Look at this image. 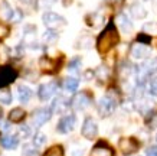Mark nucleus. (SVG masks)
<instances>
[{
  "instance_id": "1",
  "label": "nucleus",
  "mask_w": 157,
  "mask_h": 156,
  "mask_svg": "<svg viewBox=\"0 0 157 156\" xmlns=\"http://www.w3.org/2000/svg\"><path fill=\"white\" fill-rule=\"evenodd\" d=\"M120 38H118V32L113 23H109L105 30L100 35V38L97 41V49L101 52V54H105L108 52L111 48H114L117 43H118Z\"/></svg>"
},
{
  "instance_id": "2",
  "label": "nucleus",
  "mask_w": 157,
  "mask_h": 156,
  "mask_svg": "<svg viewBox=\"0 0 157 156\" xmlns=\"http://www.w3.org/2000/svg\"><path fill=\"white\" fill-rule=\"evenodd\" d=\"M117 107V100L111 94H105L102 98L98 101V110L101 116H109Z\"/></svg>"
},
{
  "instance_id": "3",
  "label": "nucleus",
  "mask_w": 157,
  "mask_h": 156,
  "mask_svg": "<svg viewBox=\"0 0 157 156\" xmlns=\"http://www.w3.org/2000/svg\"><path fill=\"white\" fill-rule=\"evenodd\" d=\"M42 20L48 29H58V28H61V26H65V23H67L62 16L53 13V12H46L42 16Z\"/></svg>"
},
{
  "instance_id": "4",
  "label": "nucleus",
  "mask_w": 157,
  "mask_h": 156,
  "mask_svg": "<svg viewBox=\"0 0 157 156\" xmlns=\"http://www.w3.org/2000/svg\"><path fill=\"white\" fill-rule=\"evenodd\" d=\"M81 133H82V136L85 137V139H88V140L95 139V136L98 134V126H97L95 120L92 117H86L84 120V124H82Z\"/></svg>"
},
{
  "instance_id": "5",
  "label": "nucleus",
  "mask_w": 157,
  "mask_h": 156,
  "mask_svg": "<svg viewBox=\"0 0 157 156\" xmlns=\"http://www.w3.org/2000/svg\"><path fill=\"white\" fill-rule=\"evenodd\" d=\"M56 90H58L56 82H55V81H49V82H45V84H42L39 87L38 95L42 101H48V100H51L53 97V94L56 93Z\"/></svg>"
},
{
  "instance_id": "6",
  "label": "nucleus",
  "mask_w": 157,
  "mask_h": 156,
  "mask_svg": "<svg viewBox=\"0 0 157 156\" xmlns=\"http://www.w3.org/2000/svg\"><path fill=\"white\" fill-rule=\"evenodd\" d=\"M118 146H120V150L123 152L124 155H133V153H136L138 150L140 145H138V142L134 137H123L120 140Z\"/></svg>"
},
{
  "instance_id": "7",
  "label": "nucleus",
  "mask_w": 157,
  "mask_h": 156,
  "mask_svg": "<svg viewBox=\"0 0 157 156\" xmlns=\"http://www.w3.org/2000/svg\"><path fill=\"white\" fill-rule=\"evenodd\" d=\"M76 124V117L74 114H68L65 117H62L58 123V132L62 133V134H67V133H71L74 129H75Z\"/></svg>"
},
{
  "instance_id": "8",
  "label": "nucleus",
  "mask_w": 157,
  "mask_h": 156,
  "mask_svg": "<svg viewBox=\"0 0 157 156\" xmlns=\"http://www.w3.org/2000/svg\"><path fill=\"white\" fill-rule=\"evenodd\" d=\"M52 117V109H39L33 113V124L36 127H42L45 123H48Z\"/></svg>"
},
{
  "instance_id": "9",
  "label": "nucleus",
  "mask_w": 157,
  "mask_h": 156,
  "mask_svg": "<svg viewBox=\"0 0 157 156\" xmlns=\"http://www.w3.org/2000/svg\"><path fill=\"white\" fill-rule=\"evenodd\" d=\"M150 55V48L147 45H144V43L138 42V43H134L133 46H131V57L134 59H146V58Z\"/></svg>"
},
{
  "instance_id": "10",
  "label": "nucleus",
  "mask_w": 157,
  "mask_h": 156,
  "mask_svg": "<svg viewBox=\"0 0 157 156\" xmlns=\"http://www.w3.org/2000/svg\"><path fill=\"white\" fill-rule=\"evenodd\" d=\"M16 78V71L10 66H0V88L13 82Z\"/></svg>"
},
{
  "instance_id": "11",
  "label": "nucleus",
  "mask_w": 157,
  "mask_h": 156,
  "mask_svg": "<svg viewBox=\"0 0 157 156\" xmlns=\"http://www.w3.org/2000/svg\"><path fill=\"white\" fill-rule=\"evenodd\" d=\"M90 103H91V100H90V97H88V94L79 93V94H76L75 97L72 98L71 106H72V109H75V110H84L90 106Z\"/></svg>"
},
{
  "instance_id": "12",
  "label": "nucleus",
  "mask_w": 157,
  "mask_h": 156,
  "mask_svg": "<svg viewBox=\"0 0 157 156\" xmlns=\"http://www.w3.org/2000/svg\"><path fill=\"white\" fill-rule=\"evenodd\" d=\"M117 26L120 28V30H123L124 33H130L133 30V23L131 19L125 13H120L117 16Z\"/></svg>"
},
{
  "instance_id": "13",
  "label": "nucleus",
  "mask_w": 157,
  "mask_h": 156,
  "mask_svg": "<svg viewBox=\"0 0 157 156\" xmlns=\"http://www.w3.org/2000/svg\"><path fill=\"white\" fill-rule=\"evenodd\" d=\"M69 106H71V103H69L67 98H63V97H58V98H55L52 101L51 109H52L53 113H65V111L69 109Z\"/></svg>"
},
{
  "instance_id": "14",
  "label": "nucleus",
  "mask_w": 157,
  "mask_h": 156,
  "mask_svg": "<svg viewBox=\"0 0 157 156\" xmlns=\"http://www.w3.org/2000/svg\"><path fill=\"white\" fill-rule=\"evenodd\" d=\"M90 156H113V149H111L108 145H105V143L101 142L92 149Z\"/></svg>"
},
{
  "instance_id": "15",
  "label": "nucleus",
  "mask_w": 157,
  "mask_h": 156,
  "mask_svg": "<svg viewBox=\"0 0 157 156\" xmlns=\"http://www.w3.org/2000/svg\"><path fill=\"white\" fill-rule=\"evenodd\" d=\"M0 142H2V146L5 149H16L19 145V139L14 134H6V136L2 137Z\"/></svg>"
},
{
  "instance_id": "16",
  "label": "nucleus",
  "mask_w": 157,
  "mask_h": 156,
  "mask_svg": "<svg viewBox=\"0 0 157 156\" xmlns=\"http://www.w3.org/2000/svg\"><path fill=\"white\" fill-rule=\"evenodd\" d=\"M130 13H131V16H133L134 19H144L147 16V10L141 5L136 3V5H133L130 7Z\"/></svg>"
},
{
  "instance_id": "17",
  "label": "nucleus",
  "mask_w": 157,
  "mask_h": 156,
  "mask_svg": "<svg viewBox=\"0 0 157 156\" xmlns=\"http://www.w3.org/2000/svg\"><path fill=\"white\" fill-rule=\"evenodd\" d=\"M32 95H33V93H32V90L29 87L19 85V88H17V97H19V100L22 103H28L29 100L32 98Z\"/></svg>"
},
{
  "instance_id": "18",
  "label": "nucleus",
  "mask_w": 157,
  "mask_h": 156,
  "mask_svg": "<svg viewBox=\"0 0 157 156\" xmlns=\"http://www.w3.org/2000/svg\"><path fill=\"white\" fill-rule=\"evenodd\" d=\"M25 117H26V113H25V110L20 109V107L13 109L9 114V120L10 122H13V123H20Z\"/></svg>"
},
{
  "instance_id": "19",
  "label": "nucleus",
  "mask_w": 157,
  "mask_h": 156,
  "mask_svg": "<svg viewBox=\"0 0 157 156\" xmlns=\"http://www.w3.org/2000/svg\"><path fill=\"white\" fill-rule=\"evenodd\" d=\"M39 65H40V68H42V71H45V72H53L58 68V66H56V62L52 61L51 58H46V57L40 59Z\"/></svg>"
},
{
  "instance_id": "20",
  "label": "nucleus",
  "mask_w": 157,
  "mask_h": 156,
  "mask_svg": "<svg viewBox=\"0 0 157 156\" xmlns=\"http://www.w3.org/2000/svg\"><path fill=\"white\" fill-rule=\"evenodd\" d=\"M78 85H79V81L74 77H68L67 80L63 81V88L67 93H75L78 90Z\"/></svg>"
},
{
  "instance_id": "21",
  "label": "nucleus",
  "mask_w": 157,
  "mask_h": 156,
  "mask_svg": "<svg viewBox=\"0 0 157 156\" xmlns=\"http://www.w3.org/2000/svg\"><path fill=\"white\" fill-rule=\"evenodd\" d=\"M56 39H58V33L55 32V29H48L46 32L43 33V41L46 43L56 42Z\"/></svg>"
},
{
  "instance_id": "22",
  "label": "nucleus",
  "mask_w": 157,
  "mask_h": 156,
  "mask_svg": "<svg viewBox=\"0 0 157 156\" xmlns=\"http://www.w3.org/2000/svg\"><path fill=\"white\" fill-rule=\"evenodd\" d=\"M45 143H46V134L42 132H38L33 137V145L36 147H40V146H43Z\"/></svg>"
},
{
  "instance_id": "23",
  "label": "nucleus",
  "mask_w": 157,
  "mask_h": 156,
  "mask_svg": "<svg viewBox=\"0 0 157 156\" xmlns=\"http://www.w3.org/2000/svg\"><path fill=\"white\" fill-rule=\"evenodd\" d=\"M0 103L5 104V106H9L12 103V93L9 90H2L0 91Z\"/></svg>"
},
{
  "instance_id": "24",
  "label": "nucleus",
  "mask_w": 157,
  "mask_h": 156,
  "mask_svg": "<svg viewBox=\"0 0 157 156\" xmlns=\"http://www.w3.org/2000/svg\"><path fill=\"white\" fill-rule=\"evenodd\" d=\"M79 68H81V58H74L71 62H69V65H68V70H69V72H78L79 71Z\"/></svg>"
},
{
  "instance_id": "25",
  "label": "nucleus",
  "mask_w": 157,
  "mask_h": 156,
  "mask_svg": "<svg viewBox=\"0 0 157 156\" xmlns=\"http://www.w3.org/2000/svg\"><path fill=\"white\" fill-rule=\"evenodd\" d=\"M38 147L35 145H25L23 147V156H38Z\"/></svg>"
},
{
  "instance_id": "26",
  "label": "nucleus",
  "mask_w": 157,
  "mask_h": 156,
  "mask_svg": "<svg viewBox=\"0 0 157 156\" xmlns=\"http://www.w3.org/2000/svg\"><path fill=\"white\" fill-rule=\"evenodd\" d=\"M43 156H63V150L61 146H52Z\"/></svg>"
},
{
  "instance_id": "27",
  "label": "nucleus",
  "mask_w": 157,
  "mask_h": 156,
  "mask_svg": "<svg viewBox=\"0 0 157 156\" xmlns=\"http://www.w3.org/2000/svg\"><path fill=\"white\" fill-rule=\"evenodd\" d=\"M148 93L154 97H157V75H154L148 82Z\"/></svg>"
},
{
  "instance_id": "28",
  "label": "nucleus",
  "mask_w": 157,
  "mask_h": 156,
  "mask_svg": "<svg viewBox=\"0 0 157 156\" xmlns=\"http://www.w3.org/2000/svg\"><path fill=\"white\" fill-rule=\"evenodd\" d=\"M95 75L100 78V80H107V77H108V68L104 65H101L97 68L95 71Z\"/></svg>"
},
{
  "instance_id": "29",
  "label": "nucleus",
  "mask_w": 157,
  "mask_h": 156,
  "mask_svg": "<svg viewBox=\"0 0 157 156\" xmlns=\"http://www.w3.org/2000/svg\"><path fill=\"white\" fill-rule=\"evenodd\" d=\"M19 133H20V136L22 137L28 139V137H30V134H32V129H30V126L25 124V126H22V127L19 129Z\"/></svg>"
},
{
  "instance_id": "30",
  "label": "nucleus",
  "mask_w": 157,
  "mask_h": 156,
  "mask_svg": "<svg viewBox=\"0 0 157 156\" xmlns=\"http://www.w3.org/2000/svg\"><path fill=\"white\" fill-rule=\"evenodd\" d=\"M156 29H157V25L154 23V22L144 25V30H146V32H156Z\"/></svg>"
},
{
  "instance_id": "31",
  "label": "nucleus",
  "mask_w": 157,
  "mask_h": 156,
  "mask_svg": "<svg viewBox=\"0 0 157 156\" xmlns=\"http://www.w3.org/2000/svg\"><path fill=\"white\" fill-rule=\"evenodd\" d=\"M7 35H9V28L0 25V38H6Z\"/></svg>"
},
{
  "instance_id": "32",
  "label": "nucleus",
  "mask_w": 157,
  "mask_h": 156,
  "mask_svg": "<svg viewBox=\"0 0 157 156\" xmlns=\"http://www.w3.org/2000/svg\"><path fill=\"white\" fill-rule=\"evenodd\" d=\"M69 156H82V149L79 147H72L69 152Z\"/></svg>"
},
{
  "instance_id": "33",
  "label": "nucleus",
  "mask_w": 157,
  "mask_h": 156,
  "mask_svg": "<svg viewBox=\"0 0 157 156\" xmlns=\"http://www.w3.org/2000/svg\"><path fill=\"white\" fill-rule=\"evenodd\" d=\"M146 155L147 156H157V146L148 147L147 150H146Z\"/></svg>"
},
{
  "instance_id": "34",
  "label": "nucleus",
  "mask_w": 157,
  "mask_h": 156,
  "mask_svg": "<svg viewBox=\"0 0 157 156\" xmlns=\"http://www.w3.org/2000/svg\"><path fill=\"white\" fill-rule=\"evenodd\" d=\"M138 42H150V36H148V35H144V33H141V35H138Z\"/></svg>"
},
{
  "instance_id": "35",
  "label": "nucleus",
  "mask_w": 157,
  "mask_h": 156,
  "mask_svg": "<svg viewBox=\"0 0 157 156\" xmlns=\"http://www.w3.org/2000/svg\"><path fill=\"white\" fill-rule=\"evenodd\" d=\"M0 129H2V130H9L10 123L9 122H5V120H0Z\"/></svg>"
},
{
  "instance_id": "36",
  "label": "nucleus",
  "mask_w": 157,
  "mask_h": 156,
  "mask_svg": "<svg viewBox=\"0 0 157 156\" xmlns=\"http://www.w3.org/2000/svg\"><path fill=\"white\" fill-rule=\"evenodd\" d=\"M40 7H49L51 6V0H40Z\"/></svg>"
},
{
  "instance_id": "37",
  "label": "nucleus",
  "mask_w": 157,
  "mask_h": 156,
  "mask_svg": "<svg viewBox=\"0 0 157 156\" xmlns=\"http://www.w3.org/2000/svg\"><path fill=\"white\" fill-rule=\"evenodd\" d=\"M85 78H86V80H91V78H92V77H91V75H92V72H91V71H86V74H85Z\"/></svg>"
},
{
  "instance_id": "38",
  "label": "nucleus",
  "mask_w": 157,
  "mask_h": 156,
  "mask_svg": "<svg viewBox=\"0 0 157 156\" xmlns=\"http://www.w3.org/2000/svg\"><path fill=\"white\" fill-rule=\"evenodd\" d=\"M0 117H2V110H0Z\"/></svg>"
}]
</instances>
